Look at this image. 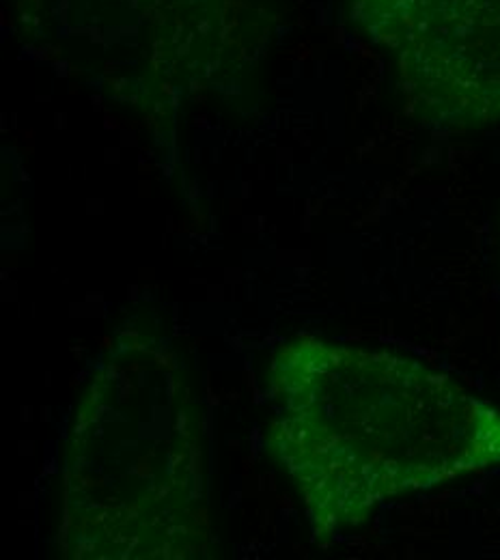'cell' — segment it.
Listing matches in <instances>:
<instances>
[{"label": "cell", "instance_id": "obj_1", "mask_svg": "<svg viewBox=\"0 0 500 560\" xmlns=\"http://www.w3.org/2000/svg\"><path fill=\"white\" fill-rule=\"evenodd\" d=\"M270 453L317 544L388 500L500 468L499 408L408 355L298 337L270 362Z\"/></svg>", "mask_w": 500, "mask_h": 560}, {"label": "cell", "instance_id": "obj_3", "mask_svg": "<svg viewBox=\"0 0 500 560\" xmlns=\"http://www.w3.org/2000/svg\"><path fill=\"white\" fill-rule=\"evenodd\" d=\"M408 110L442 130L500 124V0H350Z\"/></svg>", "mask_w": 500, "mask_h": 560}, {"label": "cell", "instance_id": "obj_2", "mask_svg": "<svg viewBox=\"0 0 500 560\" xmlns=\"http://www.w3.org/2000/svg\"><path fill=\"white\" fill-rule=\"evenodd\" d=\"M201 412L177 362L126 346L73 415L63 541L73 559H193L208 539Z\"/></svg>", "mask_w": 500, "mask_h": 560}]
</instances>
